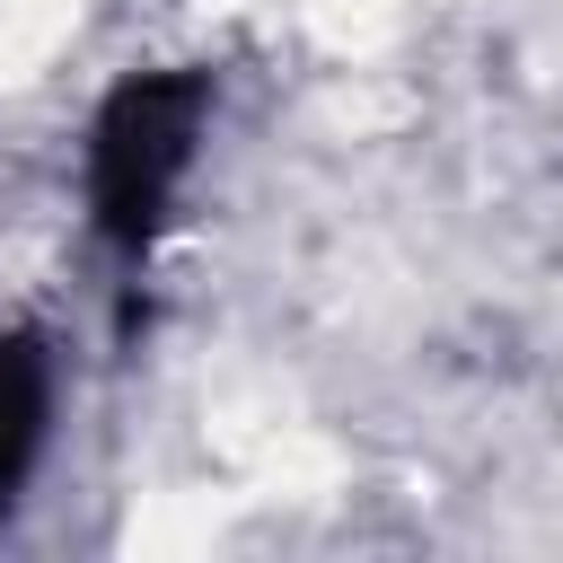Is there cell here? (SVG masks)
I'll return each mask as SVG.
<instances>
[{"label":"cell","mask_w":563,"mask_h":563,"mask_svg":"<svg viewBox=\"0 0 563 563\" xmlns=\"http://www.w3.org/2000/svg\"><path fill=\"white\" fill-rule=\"evenodd\" d=\"M202 106L211 88L194 70H141L106 97L97 141H88V211L114 255H150V238L167 229V202L202 141Z\"/></svg>","instance_id":"obj_1"},{"label":"cell","mask_w":563,"mask_h":563,"mask_svg":"<svg viewBox=\"0 0 563 563\" xmlns=\"http://www.w3.org/2000/svg\"><path fill=\"white\" fill-rule=\"evenodd\" d=\"M44 352L26 334H0V501L26 484L35 440H44Z\"/></svg>","instance_id":"obj_2"}]
</instances>
